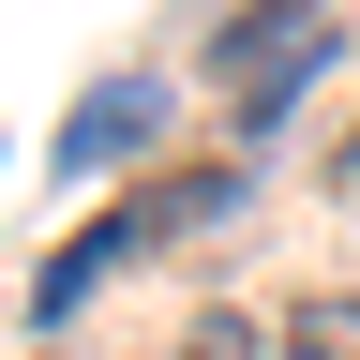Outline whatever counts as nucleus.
I'll return each mask as SVG.
<instances>
[{
    "label": "nucleus",
    "mask_w": 360,
    "mask_h": 360,
    "mask_svg": "<svg viewBox=\"0 0 360 360\" xmlns=\"http://www.w3.org/2000/svg\"><path fill=\"white\" fill-rule=\"evenodd\" d=\"M210 60H225V90L270 120V105H285V75H315V60H330V30H315V15H240Z\"/></svg>",
    "instance_id": "obj_1"
},
{
    "label": "nucleus",
    "mask_w": 360,
    "mask_h": 360,
    "mask_svg": "<svg viewBox=\"0 0 360 360\" xmlns=\"http://www.w3.org/2000/svg\"><path fill=\"white\" fill-rule=\"evenodd\" d=\"M285 360H360V300H300L285 315Z\"/></svg>",
    "instance_id": "obj_3"
},
{
    "label": "nucleus",
    "mask_w": 360,
    "mask_h": 360,
    "mask_svg": "<svg viewBox=\"0 0 360 360\" xmlns=\"http://www.w3.org/2000/svg\"><path fill=\"white\" fill-rule=\"evenodd\" d=\"M180 360H255V315H195V330H180Z\"/></svg>",
    "instance_id": "obj_4"
},
{
    "label": "nucleus",
    "mask_w": 360,
    "mask_h": 360,
    "mask_svg": "<svg viewBox=\"0 0 360 360\" xmlns=\"http://www.w3.org/2000/svg\"><path fill=\"white\" fill-rule=\"evenodd\" d=\"M135 120H150V90H135V75H120V90H90L75 135H60V165H120V150H135Z\"/></svg>",
    "instance_id": "obj_2"
}]
</instances>
